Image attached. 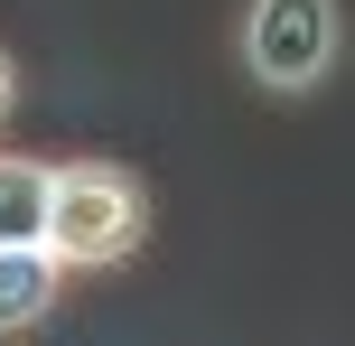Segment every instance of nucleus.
I'll use <instances>...</instances> for the list:
<instances>
[{
	"mask_svg": "<svg viewBox=\"0 0 355 346\" xmlns=\"http://www.w3.org/2000/svg\"><path fill=\"white\" fill-rule=\"evenodd\" d=\"M150 243V187L122 159H47V253L56 272H112Z\"/></svg>",
	"mask_w": 355,
	"mask_h": 346,
	"instance_id": "1",
	"label": "nucleus"
},
{
	"mask_svg": "<svg viewBox=\"0 0 355 346\" xmlns=\"http://www.w3.org/2000/svg\"><path fill=\"white\" fill-rule=\"evenodd\" d=\"M346 56V10L337 0H252L243 10V75L281 103L318 94Z\"/></svg>",
	"mask_w": 355,
	"mask_h": 346,
	"instance_id": "2",
	"label": "nucleus"
},
{
	"mask_svg": "<svg viewBox=\"0 0 355 346\" xmlns=\"http://www.w3.org/2000/svg\"><path fill=\"white\" fill-rule=\"evenodd\" d=\"M56 300H66V272H56L47 243H10L0 253V337H28L56 318Z\"/></svg>",
	"mask_w": 355,
	"mask_h": 346,
	"instance_id": "3",
	"label": "nucleus"
},
{
	"mask_svg": "<svg viewBox=\"0 0 355 346\" xmlns=\"http://www.w3.org/2000/svg\"><path fill=\"white\" fill-rule=\"evenodd\" d=\"M10 243H47V159L0 150V253Z\"/></svg>",
	"mask_w": 355,
	"mask_h": 346,
	"instance_id": "4",
	"label": "nucleus"
},
{
	"mask_svg": "<svg viewBox=\"0 0 355 346\" xmlns=\"http://www.w3.org/2000/svg\"><path fill=\"white\" fill-rule=\"evenodd\" d=\"M10 103H19V66L0 56V122H10Z\"/></svg>",
	"mask_w": 355,
	"mask_h": 346,
	"instance_id": "5",
	"label": "nucleus"
}]
</instances>
